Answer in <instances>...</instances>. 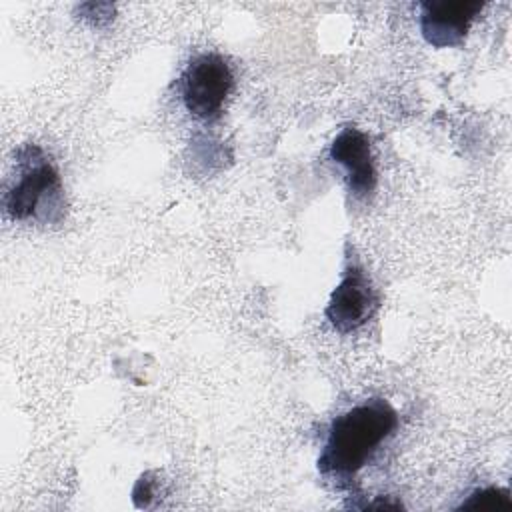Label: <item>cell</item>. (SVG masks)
Segmentation results:
<instances>
[{"instance_id": "1", "label": "cell", "mask_w": 512, "mask_h": 512, "mask_svg": "<svg viewBox=\"0 0 512 512\" xmlns=\"http://www.w3.org/2000/svg\"><path fill=\"white\" fill-rule=\"evenodd\" d=\"M398 412L386 398H368L330 422L318 472L338 488L354 482L356 474L374 458L380 446L398 430Z\"/></svg>"}, {"instance_id": "2", "label": "cell", "mask_w": 512, "mask_h": 512, "mask_svg": "<svg viewBox=\"0 0 512 512\" xmlns=\"http://www.w3.org/2000/svg\"><path fill=\"white\" fill-rule=\"evenodd\" d=\"M4 212L12 220L58 224L64 218V188L46 152L24 144L16 152V178L4 192Z\"/></svg>"}, {"instance_id": "3", "label": "cell", "mask_w": 512, "mask_h": 512, "mask_svg": "<svg viewBox=\"0 0 512 512\" xmlns=\"http://www.w3.org/2000/svg\"><path fill=\"white\" fill-rule=\"evenodd\" d=\"M232 86L234 74L224 56L216 52L198 54L188 62L180 78L182 104L198 120H218Z\"/></svg>"}, {"instance_id": "4", "label": "cell", "mask_w": 512, "mask_h": 512, "mask_svg": "<svg viewBox=\"0 0 512 512\" xmlns=\"http://www.w3.org/2000/svg\"><path fill=\"white\" fill-rule=\"evenodd\" d=\"M378 306L380 298L366 268L358 258L348 256L342 278L326 304V320L336 332L350 334L370 322Z\"/></svg>"}, {"instance_id": "5", "label": "cell", "mask_w": 512, "mask_h": 512, "mask_svg": "<svg viewBox=\"0 0 512 512\" xmlns=\"http://www.w3.org/2000/svg\"><path fill=\"white\" fill-rule=\"evenodd\" d=\"M482 8L480 0H424L420 2V32L434 48L460 46Z\"/></svg>"}, {"instance_id": "6", "label": "cell", "mask_w": 512, "mask_h": 512, "mask_svg": "<svg viewBox=\"0 0 512 512\" xmlns=\"http://www.w3.org/2000/svg\"><path fill=\"white\" fill-rule=\"evenodd\" d=\"M330 158L346 170L348 190L354 198H368L378 184V172L372 158V148L368 136L354 128L346 126L330 144Z\"/></svg>"}, {"instance_id": "7", "label": "cell", "mask_w": 512, "mask_h": 512, "mask_svg": "<svg viewBox=\"0 0 512 512\" xmlns=\"http://www.w3.org/2000/svg\"><path fill=\"white\" fill-rule=\"evenodd\" d=\"M458 508H472V510H502V508H512L510 492L506 488L498 486H488V488H478L470 494L468 500H464Z\"/></svg>"}]
</instances>
